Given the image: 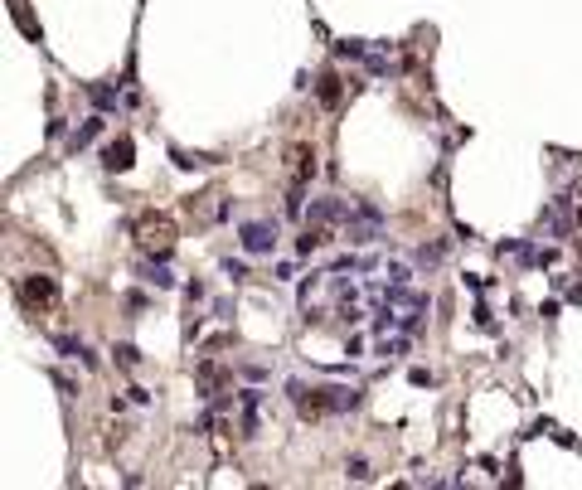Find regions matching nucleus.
<instances>
[{"instance_id": "f257e3e1", "label": "nucleus", "mask_w": 582, "mask_h": 490, "mask_svg": "<svg viewBox=\"0 0 582 490\" xmlns=\"http://www.w3.org/2000/svg\"><path fill=\"white\" fill-rule=\"evenodd\" d=\"M291 403L301 408V417H326V413H354L359 408V389H306V384H287Z\"/></svg>"}, {"instance_id": "f03ea898", "label": "nucleus", "mask_w": 582, "mask_h": 490, "mask_svg": "<svg viewBox=\"0 0 582 490\" xmlns=\"http://www.w3.org/2000/svg\"><path fill=\"white\" fill-rule=\"evenodd\" d=\"M345 238L349 243H379L384 238V209L369 204V199H354L349 214H345Z\"/></svg>"}, {"instance_id": "7ed1b4c3", "label": "nucleus", "mask_w": 582, "mask_h": 490, "mask_svg": "<svg viewBox=\"0 0 582 490\" xmlns=\"http://www.w3.org/2000/svg\"><path fill=\"white\" fill-rule=\"evenodd\" d=\"M141 233V248L155 253V257H170V219H161V214H146V219L136 224Z\"/></svg>"}, {"instance_id": "20e7f679", "label": "nucleus", "mask_w": 582, "mask_h": 490, "mask_svg": "<svg viewBox=\"0 0 582 490\" xmlns=\"http://www.w3.org/2000/svg\"><path fill=\"white\" fill-rule=\"evenodd\" d=\"M15 296H20L25 306H54V296H59V282H54V277H44V272H29V277L15 287Z\"/></svg>"}, {"instance_id": "39448f33", "label": "nucleus", "mask_w": 582, "mask_h": 490, "mask_svg": "<svg viewBox=\"0 0 582 490\" xmlns=\"http://www.w3.org/2000/svg\"><path fill=\"white\" fill-rule=\"evenodd\" d=\"M272 248H277V224H267V219L243 224V253H252V257H267Z\"/></svg>"}, {"instance_id": "423d86ee", "label": "nucleus", "mask_w": 582, "mask_h": 490, "mask_svg": "<svg viewBox=\"0 0 582 490\" xmlns=\"http://www.w3.org/2000/svg\"><path fill=\"white\" fill-rule=\"evenodd\" d=\"M345 214H349V199H315L310 204V224H345Z\"/></svg>"}, {"instance_id": "0eeeda50", "label": "nucleus", "mask_w": 582, "mask_h": 490, "mask_svg": "<svg viewBox=\"0 0 582 490\" xmlns=\"http://www.w3.org/2000/svg\"><path fill=\"white\" fill-rule=\"evenodd\" d=\"M141 282H150V287H161V292H166V287H175V272H170V262H166V257H150V262L141 267Z\"/></svg>"}, {"instance_id": "6e6552de", "label": "nucleus", "mask_w": 582, "mask_h": 490, "mask_svg": "<svg viewBox=\"0 0 582 490\" xmlns=\"http://www.w3.org/2000/svg\"><path fill=\"white\" fill-rule=\"evenodd\" d=\"M88 92H92V102L102 107V112H117V107H122V102H127V107L136 102V97H122V88H107V83H92Z\"/></svg>"}, {"instance_id": "1a4fd4ad", "label": "nucleus", "mask_w": 582, "mask_h": 490, "mask_svg": "<svg viewBox=\"0 0 582 490\" xmlns=\"http://www.w3.org/2000/svg\"><path fill=\"white\" fill-rule=\"evenodd\" d=\"M102 166H107V170H131V141L127 136L112 141L107 151H102Z\"/></svg>"}, {"instance_id": "9d476101", "label": "nucleus", "mask_w": 582, "mask_h": 490, "mask_svg": "<svg viewBox=\"0 0 582 490\" xmlns=\"http://www.w3.org/2000/svg\"><path fill=\"white\" fill-rule=\"evenodd\" d=\"M442 257H447V243H422L412 253V267L417 272H432V267H442Z\"/></svg>"}, {"instance_id": "9b49d317", "label": "nucleus", "mask_w": 582, "mask_h": 490, "mask_svg": "<svg viewBox=\"0 0 582 490\" xmlns=\"http://www.w3.org/2000/svg\"><path fill=\"white\" fill-rule=\"evenodd\" d=\"M97 131H102V117H88L73 136H68V151H83V146H92L97 141Z\"/></svg>"}, {"instance_id": "f8f14e48", "label": "nucleus", "mask_w": 582, "mask_h": 490, "mask_svg": "<svg viewBox=\"0 0 582 490\" xmlns=\"http://www.w3.org/2000/svg\"><path fill=\"white\" fill-rule=\"evenodd\" d=\"M315 97H321L326 107H335L340 102V78L335 73H321V78H315Z\"/></svg>"}, {"instance_id": "ddd939ff", "label": "nucleus", "mask_w": 582, "mask_h": 490, "mask_svg": "<svg viewBox=\"0 0 582 490\" xmlns=\"http://www.w3.org/2000/svg\"><path fill=\"white\" fill-rule=\"evenodd\" d=\"M345 476L349 480H374V466H369L364 456H354V461H345Z\"/></svg>"}, {"instance_id": "4468645a", "label": "nucleus", "mask_w": 582, "mask_h": 490, "mask_svg": "<svg viewBox=\"0 0 582 490\" xmlns=\"http://www.w3.org/2000/svg\"><path fill=\"white\" fill-rule=\"evenodd\" d=\"M112 354H117V364H122V369H136V364H141V350H136V345H117Z\"/></svg>"}, {"instance_id": "2eb2a0df", "label": "nucleus", "mask_w": 582, "mask_h": 490, "mask_svg": "<svg viewBox=\"0 0 582 490\" xmlns=\"http://www.w3.org/2000/svg\"><path fill=\"white\" fill-rule=\"evenodd\" d=\"M287 214H291V219H301V180H296L291 194H287Z\"/></svg>"}, {"instance_id": "dca6fc26", "label": "nucleus", "mask_w": 582, "mask_h": 490, "mask_svg": "<svg viewBox=\"0 0 582 490\" xmlns=\"http://www.w3.org/2000/svg\"><path fill=\"white\" fill-rule=\"evenodd\" d=\"M224 272H228L233 282H248V267H243V262H233V257H224Z\"/></svg>"}, {"instance_id": "f3484780", "label": "nucleus", "mask_w": 582, "mask_h": 490, "mask_svg": "<svg viewBox=\"0 0 582 490\" xmlns=\"http://www.w3.org/2000/svg\"><path fill=\"white\" fill-rule=\"evenodd\" d=\"M408 378H412V384H417V389H432V384H437V374H427V369H412Z\"/></svg>"}, {"instance_id": "a211bd4d", "label": "nucleus", "mask_w": 582, "mask_h": 490, "mask_svg": "<svg viewBox=\"0 0 582 490\" xmlns=\"http://www.w3.org/2000/svg\"><path fill=\"white\" fill-rule=\"evenodd\" d=\"M214 315L219 320H233V301H214Z\"/></svg>"}]
</instances>
